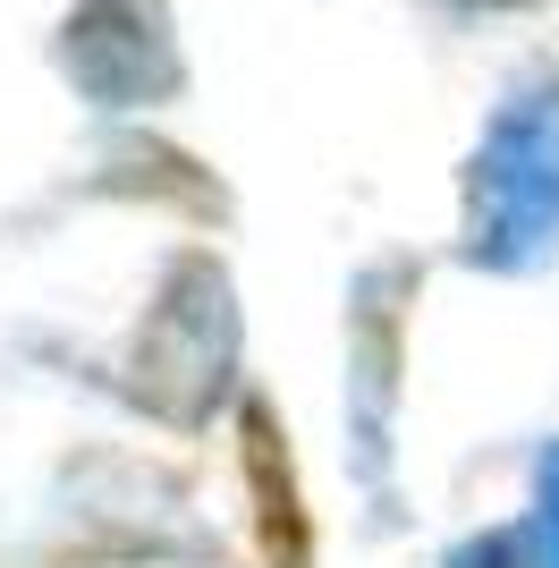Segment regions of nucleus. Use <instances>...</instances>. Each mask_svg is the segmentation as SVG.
<instances>
[{"label":"nucleus","mask_w":559,"mask_h":568,"mask_svg":"<svg viewBox=\"0 0 559 568\" xmlns=\"http://www.w3.org/2000/svg\"><path fill=\"white\" fill-rule=\"evenodd\" d=\"M69 69L111 102L162 94L170 77H179L170 34H162V0H93L85 18L69 26Z\"/></svg>","instance_id":"f03ea898"},{"label":"nucleus","mask_w":559,"mask_h":568,"mask_svg":"<svg viewBox=\"0 0 559 568\" xmlns=\"http://www.w3.org/2000/svg\"><path fill=\"white\" fill-rule=\"evenodd\" d=\"M221 365H230L221 272H212V263H186L179 281H170L162 314H153V332H144V348H136V390L153 407H170V382H186V416L179 425H195V416H204V390L221 382Z\"/></svg>","instance_id":"f257e3e1"},{"label":"nucleus","mask_w":559,"mask_h":568,"mask_svg":"<svg viewBox=\"0 0 559 568\" xmlns=\"http://www.w3.org/2000/svg\"><path fill=\"white\" fill-rule=\"evenodd\" d=\"M246 484H255V526H263V551L272 568H305V500H297V467L272 433V407H246Z\"/></svg>","instance_id":"7ed1b4c3"}]
</instances>
